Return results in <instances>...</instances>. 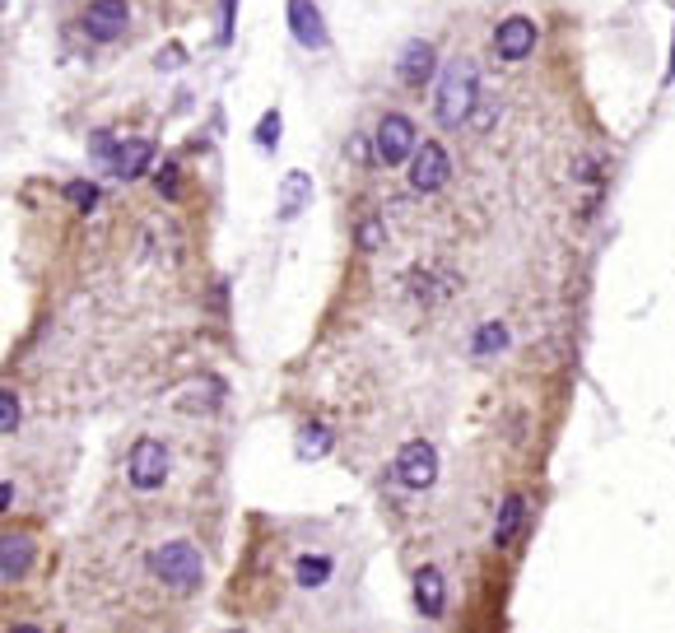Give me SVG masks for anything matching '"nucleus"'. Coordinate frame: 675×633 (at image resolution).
Wrapping results in <instances>:
<instances>
[{
    "instance_id": "4",
    "label": "nucleus",
    "mask_w": 675,
    "mask_h": 633,
    "mask_svg": "<svg viewBox=\"0 0 675 633\" xmlns=\"http://www.w3.org/2000/svg\"><path fill=\"white\" fill-rule=\"evenodd\" d=\"M447 177H452V159L438 140H424V145L410 154V187L415 191H443Z\"/></svg>"
},
{
    "instance_id": "7",
    "label": "nucleus",
    "mask_w": 675,
    "mask_h": 633,
    "mask_svg": "<svg viewBox=\"0 0 675 633\" xmlns=\"http://www.w3.org/2000/svg\"><path fill=\"white\" fill-rule=\"evenodd\" d=\"M419 149V135H415V122L401 117V112H387L378 126V159L382 163H405L410 154Z\"/></svg>"
},
{
    "instance_id": "23",
    "label": "nucleus",
    "mask_w": 675,
    "mask_h": 633,
    "mask_svg": "<svg viewBox=\"0 0 675 633\" xmlns=\"http://www.w3.org/2000/svg\"><path fill=\"white\" fill-rule=\"evenodd\" d=\"M280 131H284V122H280V112L270 108V112H266V117H261V126H257V145H261V149H270V145H275V140H280Z\"/></svg>"
},
{
    "instance_id": "5",
    "label": "nucleus",
    "mask_w": 675,
    "mask_h": 633,
    "mask_svg": "<svg viewBox=\"0 0 675 633\" xmlns=\"http://www.w3.org/2000/svg\"><path fill=\"white\" fill-rule=\"evenodd\" d=\"M396 480L405 489H429L438 480V447L415 438V443L401 447V457H396Z\"/></svg>"
},
{
    "instance_id": "25",
    "label": "nucleus",
    "mask_w": 675,
    "mask_h": 633,
    "mask_svg": "<svg viewBox=\"0 0 675 633\" xmlns=\"http://www.w3.org/2000/svg\"><path fill=\"white\" fill-rule=\"evenodd\" d=\"M233 14H238V0H224V10H219V42L233 38Z\"/></svg>"
},
{
    "instance_id": "15",
    "label": "nucleus",
    "mask_w": 675,
    "mask_h": 633,
    "mask_svg": "<svg viewBox=\"0 0 675 633\" xmlns=\"http://www.w3.org/2000/svg\"><path fill=\"white\" fill-rule=\"evenodd\" d=\"M522 526H527V503H522V494H508V499H503V508H499V522H494V545H499V550H508Z\"/></svg>"
},
{
    "instance_id": "24",
    "label": "nucleus",
    "mask_w": 675,
    "mask_h": 633,
    "mask_svg": "<svg viewBox=\"0 0 675 633\" xmlns=\"http://www.w3.org/2000/svg\"><path fill=\"white\" fill-rule=\"evenodd\" d=\"M475 112H480V117H471V126H475V131H489V126H494V112H499V98H489V103H475Z\"/></svg>"
},
{
    "instance_id": "19",
    "label": "nucleus",
    "mask_w": 675,
    "mask_h": 633,
    "mask_svg": "<svg viewBox=\"0 0 675 633\" xmlns=\"http://www.w3.org/2000/svg\"><path fill=\"white\" fill-rule=\"evenodd\" d=\"M326 443H331V433H326L322 424H317V429H303V433H298V457H303V461H308V457H322Z\"/></svg>"
},
{
    "instance_id": "16",
    "label": "nucleus",
    "mask_w": 675,
    "mask_h": 633,
    "mask_svg": "<svg viewBox=\"0 0 675 633\" xmlns=\"http://www.w3.org/2000/svg\"><path fill=\"white\" fill-rule=\"evenodd\" d=\"M294 578H298V587H322L331 578V554H298Z\"/></svg>"
},
{
    "instance_id": "14",
    "label": "nucleus",
    "mask_w": 675,
    "mask_h": 633,
    "mask_svg": "<svg viewBox=\"0 0 675 633\" xmlns=\"http://www.w3.org/2000/svg\"><path fill=\"white\" fill-rule=\"evenodd\" d=\"M28 559H33V545H28V536H14V531H5V540H0V578L19 582L28 573Z\"/></svg>"
},
{
    "instance_id": "9",
    "label": "nucleus",
    "mask_w": 675,
    "mask_h": 633,
    "mask_svg": "<svg viewBox=\"0 0 675 633\" xmlns=\"http://www.w3.org/2000/svg\"><path fill=\"white\" fill-rule=\"evenodd\" d=\"M536 24H531L527 14H508L499 24V33H494V47H499L503 61H527L531 52H536Z\"/></svg>"
},
{
    "instance_id": "20",
    "label": "nucleus",
    "mask_w": 675,
    "mask_h": 633,
    "mask_svg": "<svg viewBox=\"0 0 675 633\" xmlns=\"http://www.w3.org/2000/svg\"><path fill=\"white\" fill-rule=\"evenodd\" d=\"M66 196L75 201V210H84V215H89V210L98 205V187H94V182H70Z\"/></svg>"
},
{
    "instance_id": "1",
    "label": "nucleus",
    "mask_w": 675,
    "mask_h": 633,
    "mask_svg": "<svg viewBox=\"0 0 675 633\" xmlns=\"http://www.w3.org/2000/svg\"><path fill=\"white\" fill-rule=\"evenodd\" d=\"M475 103H480V70H475V61H452V66L438 75L433 117L443 126H461V122H471Z\"/></svg>"
},
{
    "instance_id": "12",
    "label": "nucleus",
    "mask_w": 675,
    "mask_h": 633,
    "mask_svg": "<svg viewBox=\"0 0 675 633\" xmlns=\"http://www.w3.org/2000/svg\"><path fill=\"white\" fill-rule=\"evenodd\" d=\"M433 66H438V52H433V42L419 38V42H410V47H405L396 75H401V84H410V89H415V84H424L433 75Z\"/></svg>"
},
{
    "instance_id": "13",
    "label": "nucleus",
    "mask_w": 675,
    "mask_h": 633,
    "mask_svg": "<svg viewBox=\"0 0 675 633\" xmlns=\"http://www.w3.org/2000/svg\"><path fill=\"white\" fill-rule=\"evenodd\" d=\"M308 201H312V177L308 173H289L280 182V205H275V219H298Z\"/></svg>"
},
{
    "instance_id": "26",
    "label": "nucleus",
    "mask_w": 675,
    "mask_h": 633,
    "mask_svg": "<svg viewBox=\"0 0 675 633\" xmlns=\"http://www.w3.org/2000/svg\"><path fill=\"white\" fill-rule=\"evenodd\" d=\"M345 149H350V159H354V163H368V159H373V154H368V140H359V135H354V140H350Z\"/></svg>"
},
{
    "instance_id": "3",
    "label": "nucleus",
    "mask_w": 675,
    "mask_h": 633,
    "mask_svg": "<svg viewBox=\"0 0 675 633\" xmlns=\"http://www.w3.org/2000/svg\"><path fill=\"white\" fill-rule=\"evenodd\" d=\"M126 475H131L135 489H159L168 480V447L159 438H140L126 457Z\"/></svg>"
},
{
    "instance_id": "2",
    "label": "nucleus",
    "mask_w": 675,
    "mask_h": 633,
    "mask_svg": "<svg viewBox=\"0 0 675 633\" xmlns=\"http://www.w3.org/2000/svg\"><path fill=\"white\" fill-rule=\"evenodd\" d=\"M149 568H154V578H159L163 587H173V592H196L205 582V559L191 540H168V545H159V550L149 554Z\"/></svg>"
},
{
    "instance_id": "10",
    "label": "nucleus",
    "mask_w": 675,
    "mask_h": 633,
    "mask_svg": "<svg viewBox=\"0 0 675 633\" xmlns=\"http://www.w3.org/2000/svg\"><path fill=\"white\" fill-rule=\"evenodd\" d=\"M289 28H294V38L303 42V47H312V52H322L326 42V19L322 10L312 5V0H289Z\"/></svg>"
},
{
    "instance_id": "22",
    "label": "nucleus",
    "mask_w": 675,
    "mask_h": 633,
    "mask_svg": "<svg viewBox=\"0 0 675 633\" xmlns=\"http://www.w3.org/2000/svg\"><path fill=\"white\" fill-rule=\"evenodd\" d=\"M0 410H5V415H0V433L10 438V433L19 429V396H14V391H0Z\"/></svg>"
},
{
    "instance_id": "6",
    "label": "nucleus",
    "mask_w": 675,
    "mask_h": 633,
    "mask_svg": "<svg viewBox=\"0 0 675 633\" xmlns=\"http://www.w3.org/2000/svg\"><path fill=\"white\" fill-rule=\"evenodd\" d=\"M94 145H98V149H94L98 159H108V168H112L117 177H126V182L145 173L149 159H154V145H149V140H122V145H112L108 135H98Z\"/></svg>"
},
{
    "instance_id": "8",
    "label": "nucleus",
    "mask_w": 675,
    "mask_h": 633,
    "mask_svg": "<svg viewBox=\"0 0 675 633\" xmlns=\"http://www.w3.org/2000/svg\"><path fill=\"white\" fill-rule=\"evenodd\" d=\"M126 24H131V5H126V0H94V5L84 10V28H89L94 42L122 38Z\"/></svg>"
},
{
    "instance_id": "21",
    "label": "nucleus",
    "mask_w": 675,
    "mask_h": 633,
    "mask_svg": "<svg viewBox=\"0 0 675 633\" xmlns=\"http://www.w3.org/2000/svg\"><path fill=\"white\" fill-rule=\"evenodd\" d=\"M177 182H182V168H177V163H163L159 173H154V191H159V196H177Z\"/></svg>"
},
{
    "instance_id": "17",
    "label": "nucleus",
    "mask_w": 675,
    "mask_h": 633,
    "mask_svg": "<svg viewBox=\"0 0 675 633\" xmlns=\"http://www.w3.org/2000/svg\"><path fill=\"white\" fill-rule=\"evenodd\" d=\"M503 345H508V326L503 322H485L480 331H475V340H471L475 354H494V350H503Z\"/></svg>"
},
{
    "instance_id": "27",
    "label": "nucleus",
    "mask_w": 675,
    "mask_h": 633,
    "mask_svg": "<svg viewBox=\"0 0 675 633\" xmlns=\"http://www.w3.org/2000/svg\"><path fill=\"white\" fill-rule=\"evenodd\" d=\"M10 499H14V485L10 480H0V508H10Z\"/></svg>"
},
{
    "instance_id": "11",
    "label": "nucleus",
    "mask_w": 675,
    "mask_h": 633,
    "mask_svg": "<svg viewBox=\"0 0 675 633\" xmlns=\"http://www.w3.org/2000/svg\"><path fill=\"white\" fill-rule=\"evenodd\" d=\"M415 606L424 620H438L447 610V587H443V573H438V568H419L415 573Z\"/></svg>"
},
{
    "instance_id": "18",
    "label": "nucleus",
    "mask_w": 675,
    "mask_h": 633,
    "mask_svg": "<svg viewBox=\"0 0 675 633\" xmlns=\"http://www.w3.org/2000/svg\"><path fill=\"white\" fill-rule=\"evenodd\" d=\"M354 243L364 247V252H382V247H387V229H382V219H364L359 233H354Z\"/></svg>"
}]
</instances>
